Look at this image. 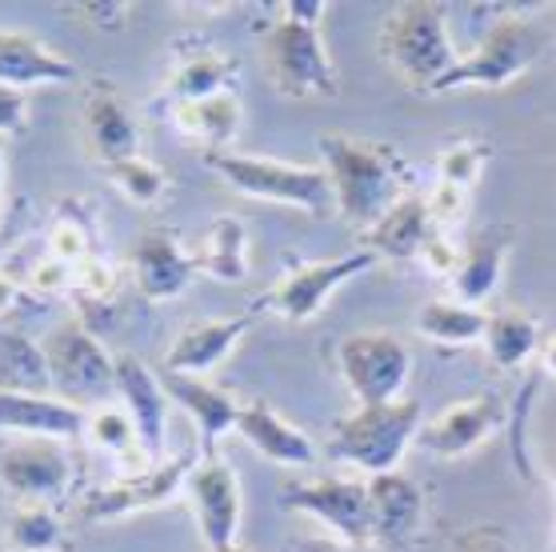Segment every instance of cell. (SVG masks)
<instances>
[{
	"mask_svg": "<svg viewBox=\"0 0 556 552\" xmlns=\"http://www.w3.org/2000/svg\"><path fill=\"white\" fill-rule=\"evenodd\" d=\"M109 176H113V185L125 192L132 204H156L168 189L165 173H161L149 156H128V161H121V164H109Z\"/></svg>",
	"mask_w": 556,
	"mask_h": 552,
	"instance_id": "cell-36",
	"label": "cell"
},
{
	"mask_svg": "<svg viewBox=\"0 0 556 552\" xmlns=\"http://www.w3.org/2000/svg\"><path fill=\"white\" fill-rule=\"evenodd\" d=\"M0 432L21 437H49L73 444L89 432V413L61 397H33V392H4L0 389Z\"/></svg>",
	"mask_w": 556,
	"mask_h": 552,
	"instance_id": "cell-19",
	"label": "cell"
},
{
	"mask_svg": "<svg viewBox=\"0 0 556 552\" xmlns=\"http://www.w3.org/2000/svg\"><path fill=\"white\" fill-rule=\"evenodd\" d=\"M377 52L413 92H437L444 76L460 64V52L448 40V9L441 0L396 4L380 21Z\"/></svg>",
	"mask_w": 556,
	"mask_h": 552,
	"instance_id": "cell-2",
	"label": "cell"
},
{
	"mask_svg": "<svg viewBox=\"0 0 556 552\" xmlns=\"http://www.w3.org/2000/svg\"><path fill=\"white\" fill-rule=\"evenodd\" d=\"M13 304H21V289H16L9 276H0V316L13 313Z\"/></svg>",
	"mask_w": 556,
	"mask_h": 552,
	"instance_id": "cell-43",
	"label": "cell"
},
{
	"mask_svg": "<svg viewBox=\"0 0 556 552\" xmlns=\"http://www.w3.org/2000/svg\"><path fill=\"white\" fill-rule=\"evenodd\" d=\"M332 180L337 213L361 233L372 228L392 204L413 192V168L392 145L361 140L349 133H325L316 140Z\"/></svg>",
	"mask_w": 556,
	"mask_h": 552,
	"instance_id": "cell-1",
	"label": "cell"
},
{
	"mask_svg": "<svg viewBox=\"0 0 556 552\" xmlns=\"http://www.w3.org/2000/svg\"><path fill=\"white\" fill-rule=\"evenodd\" d=\"M197 461H201L197 449H185L177 456L161 461V465H149L140 468V473H125L121 480H109L101 489L85 492L80 504H76V513H80V520L97 525V520H121V516L161 509L165 501L177 497V489H185V480H189Z\"/></svg>",
	"mask_w": 556,
	"mask_h": 552,
	"instance_id": "cell-9",
	"label": "cell"
},
{
	"mask_svg": "<svg viewBox=\"0 0 556 552\" xmlns=\"http://www.w3.org/2000/svg\"><path fill=\"white\" fill-rule=\"evenodd\" d=\"M197 273H208L220 285H237L249 276V233L237 216H216L213 225L204 228L197 249H192Z\"/></svg>",
	"mask_w": 556,
	"mask_h": 552,
	"instance_id": "cell-27",
	"label": "cell"
},
{
	"mask_svg": "<svg viewBox=\"0 0 556 552\" xmlns=\"http://www.w3.org/2000/svg\"><path fill=\"white\" fill-rule=\"evenodd\" d=\"M448 552H517L513 540L505 537V528L496 525H472L465 532H456Z\"/></svg>",
	"mask_w": 556,
	"mask_h": 552,
	"instance_id": "cell-39",
	"label": "cell"
},
{
	"mask_svg": "<svg viewBox=\"0 0 556 552\" xmlns=\"http://www.w3.org/2000/svg\"><path fill=\"white\" fill-rule=\"evenodd\" d=\"M368 480V540L380 549H408L417 544L425 525V492L405 473H380Z\"/></svg>",
	"mask_w": 556,
	"mask_h": 552,
	"instance_id": "cell-15",
	"label": "cell"
},
{
	"mask_svg": "<svg viewBox=\"0 0 556 552\" xmlns=\"http://www.w3.org/2000/svg\"><path fill=\"white\" fill-rule=\"evenodd\" d=\"M341 377L361 404H392L401 401V389L413 373V352L396 333H353L337 349Z\"/></svg>",
	"mask_w": 556,
	"mask_h": 552,
	"instance_id": "cell-8",
	"label": "cell"
},
{
	"mask_svg": "<svg viewBox=\"0 0 556 552\" xmlns=\"http://www.w3.org/2000/svg\"><path fill=\"white\" fill-rule=\"evenodd\" d=\"M0 552H13V549H9V544H0Z\"/></svg>",
	"mask_w": 556,
	"mask_h": 552,
	"instance_id": "cell-47",
	"label": "cell"
},
{
	"mask_svg": "<svg viewBox=\"0 0 556 552\" xmlns=\"http://www.w3.org/2000/svg\"><path fill=\"white\" fill-rule=\"evenodd\" d=\"M372 264H377V256L365 249L349 252V256H337V261L292 264L289 273H285V280H280L277 289L268 292L256 309H268V313H277L280 321H289V325H304V321L320 316V309H325V301H329V292L341 289L349 276L368 273Z\"/></svg>",
	"mask_w": 556,
	"mask_h": 552,
	"instance_id": "cell-11",
	"label": "cell"
},
{
	"mask_svg": "<svg viewBox=\"0 0 556 552\" xmlns=\"http://www.w3.org/2000/svg\"><path fill=\"white\" fill-rule=\"evenodd\" d=\"M237 428H241V437L253 444L265 461H273V465H313V440H308V432H301L296 425H289L280 413H273L268 404H244L241 409V421H237Z\"/></svg>",
	"mask_w": 556,
	"mask_h": 552,
	"instance_id": "cell-25",
	"label": "cell"
},
{
	"mask_svg": "<svg viewBox=\"0 0 556 552\" xmlns=\"http://www.w3.org/2000/svg\"><path fill=\"white\" fill-rule=\"evenodd\" d=\"M220 180L241 197L253 201H273L301 209L308 216H332L337 201H332V180L325 168H308V164H285L268 161V156H253V152H208L204 156Z\"/></svg>",
	"mask_w": 556,
	"mask_h": 552,
	"instance_id": "cell-3",
	"label": "cell"
},
{
	"mask_svg": "<svg viewBox=\"0 0 556 552\" xmlns=\"http://www.w3.org/2000/svg\"><path fill=\"white\" fill-rule=\"evenodd\" d=\"M0 389L52 397V377H49V364H45V349L13 325H0Z\"/></svg>",
	"mask_w": 556,
	"mask_h": 552,
	"instance_id": "cell-29",
	"label": "cell"
},
{
	"mask_svg": "<svg viewBox=\"0 0 556 552\" xmlns=\"http://www.w3.org/2000/svg\"><path fill=\"white\" fill-rule=\"evenodd\" d=\"M85 145L104 168L140 156V125L116 88L92 85L85 92Z\"/></svg>",
	"mask_w": 556,
	"mask_h": 552,
	"instance_id": "cell-18",
	"label": "cell"
},
{
	"mask_svg": "<svg viewBox=\"0 0 556 552\" xmlns=\"http://www.w3.org/2000/svg\"><path fill=\"white\" fill-rule=\"evenodd\" d=\"M484 349L501 373H517L520 364L541 352V328L525 313H489Z\"/></svg>",
	"mask_w": 556,
	"mask_h": 552,
	"instance_id": "cell-31",
	"label": "cell"
},
{
	"mask_svg": "<svg viewBox=\"0 0 556 552\" xmlns=\"http://www.w3.org/2000/svg\"><path fill=\"white\" fill-rule=\"evenodd\" d=\"M73 480V456L64 440L25 437L0 449V489L16 504L61 501Z\"/></svg>",
	"mask_w": 556,
	"mask_h": 552,
	"instance_id": "cell-10",
	"label": "cell"
},
{
	"mask_svg": "<svg viewBox=\"0 0 556 552\" xmlns=\"http://www.w3.org/2000/svg\"><path fill=\"white\" fill-rule=\"evenodd\" d=\"M249 328H253V313L216 316V321H192V325L180 328V337L173 340V349H168V356H165V373L201 377V373L216 368L228 352L237 349V340H241Z\"/></svg>",
	"mask_w": 556,
	"mask_h": 552,
	"instance_id": "cell-23",
	"label": "cell"
},
{
	"mask_svg": "<svg viewBox=\"0 0 556 552\" xmlns=\"http://www.w3.org/2000/svg\"><path fill=\"white\" fill-rule=\"evenodd\" d=\"M280 501L289 513H308L320 525H329L341 540L365 544L368 540V480L344 477H316V480H289Z\"/></svg>",
	"mask_w": 556,
	"mask_h": 552,
	"instance_id": "cell-12",
	"label": "cell"
},
{
	"mask_svg": "<svg viewBox=\"0 0 556 552\" xmlns=\"http://www.w3.org/2000/svg\"><path fill=\"white\" fill-rule=\"evenodd\" d=\"M513 252V225H484L460 244V264L453 276V297L481 309L484 297H493L501 285L505 261Z\"/></svg>",
	"mask_w": 556,
	"mask_h": 552,
	"instance_id": "cell-22",
	"label": "cell"
},
{
	"mask_svg": "<svg viewBox=\"0 0 556 552\" xmlns=\"http://www.w3.org/2000/svg\"><path fill=\"white\" fill-rule=\"evenodd\" d=\"M493 149H489V140H477V137H460V140H448L441 152H437V180L441 185H456V189H477V180H481L484 164H489Z\"/></svg>",
	"mask_w": 556,
	"mask_h": 552,
	"instance_id": "cell-35",
	"label": "cell"
},
{
	"mask_svg": "<svg viewBox=\"0 0 556 552\" xmlns=\"http://www.w3.org/2000/svg\"><path fill=\"white\" fill-rule=\"evenodd\" d=\"M33 289H37L40 297H52V292H61V289H73V268H64L61 261L45 256V261L33 268Z\"/></svg>",
	"mask_w": 556,
	"mask_h": 552,
	"instance_id": "cell-40",
	"label": "cell"
},
{
	"mask_svg": "<svg viewBox=\"0 0 556 552\" xmlns=\"http://www.w3.org/2000/svg\"><path fill=\"white\" fill-rule=\"evenodd\" d=\"M548 45H553V37H548V28L541 21H532L525 13L501 16L460 57V64L444 76V85L437 92H456V88H508L513 80H520V76L532 73L541 64Z\"/></svg>",
	"mask_w": 556,
	"mask_h": 552,
	"instance_id": "cell-5",
	"label": "cell"
},
{
	"mask_svg": "<svg viewBox=\"0 0 556 552\" xmlns=\"http://www.w3.org/2000/svg\"><path fill=\"white\" fill-rule=\"evenodd\" d=\"M116 397L128 404L125 413L132 416V425L140 432V449L149 465H161L165 456V437H168V397L161 389V377L149 373V364L121 352L116 356Z\"/></svg>",
	"mask_w": 556,
	"mask_h": 552,
	"instance_id": "cell-16",
	"label": "cell"
},
{
	"mask_svg": "<svg viewBox=\"0 0 556 552\" xmlns=\"http://www.w3.org/2000/svg\"><path fill=\"white\" fill-rule=\"evenodd\" d=\"M64 528L49 504H16L9 516V549L13 552H56Z\"/></svg>",
	"mask_w": 556,
	"mask_h": 552,
	"instance_id": "cell-33",
	"label": "cell"
},
{
	"mask_svg": "<svg viewBox=\"0 0 556 552\" xmlns=\"http://www.w3.org/2000/svg\"><path fill=\"white\" fill-rule=\"evenodd\" d=\"M289 552H361V544L353 540H332V537H296L289 544Z\"/></svg>",
	"mask_w": 556,
	"mask_h": 552,
	"instance_id": "cell-42",
	"label": "cell"
},
{
	"mask_svg": "<svg viewBox=\"0 0 556 552\" xmlns=\"http://www.w3.org/2000/svg\"><path fill=\"white\" fill-rule=\"evenodd\" d=\"M161 389H165L168 401H177L197 421V440H201L204 456H216V440L225 437L228 428H237L244 404L237 397H228L225 389H216L213 380L165 373V368H161Z\"/></svg>",
	"mask_w": 556,
	"mask_h": 552,
	"instance_id": "cell-20",
	"label": "cell"
},
{
	"mask_svg": "<svg viewBox=\"0 0 556 552\" xmlns=\"http://www.w3.org/2000/svg\"><path fill=\"white\" fill-rule=\"evenodd\" d=\"M541 364H544V373L556 377V333L548 340H541Z\"/></svg>",
	"mask_w": 556,
	"mask_h": 552,
	"instance_id": "cell-44",
	"label": "cell"
},
{
	"mask_svg": "<svg viewBox=\"0 0 556 552\" xmlns=\"http://www.w3.org/2000/svg\"><path fill=\"white\" fill-rule=\"evenodd\" d=\"M425 201H429L432 228H437V233H448V228H456L460 221H465L472 192H468V189H456V185H441V180H437Z\"/></svg>",
	"mask_w": 556,
	"mask_h": 552,
	"instance_id": "cell-37",
	"label": "cell"
},
{
	"mask_svg": "<svg viewBox=\"0 0 556 552\" xmlns=\"http://www.w3.org/2000/svg\"><path fill=\"white\" fill-rule=\"evenodd\" d=\"M420 432V404L392 401V404H361L356 413L341 416L332 425L329 456L341 465L361 468L365 477L396 473L405 449Z\"/></svg>",
	"mask_w": 556,
	"mask_h": 552,
	"instance_id": "cell-4",
	"label": "cell"
},
{
	"mask_svg": "<svg viewBox=\"0 0 556 552\" xmlns=\"http://www.w3.org/2000/svg\"><path fill=\"white\" fill-rule=\"evenodd\" d=\"M189 501L201 525V537L208 549H228L237 544V525H241V485L232 477V468L220 456H201L192 465L189 480Z\"/></svg>",
	"mask_w": 556,
	"mask_h": 552,
	"instance_id": "cell-13",
	"label": "cell"
},
{
	"mask_svg": "<svg viewBox=\"0 0 556 552\" xmlns=\"http://www.w3.org/2000/svg\"><path fill=\"white\" fill-rule=\"evenodd\" d=\"M64 13L89 21L92 28L101 33H121L125 28V16L132 13L125 0H80V4H64Z\"/></svg>",
	"mask_w": 556,
	"mask_h": 552,
	"instance_id": "cell-38",
	"label": "cell"
},
{
	"mask_svg": "<svg viewBox=\"0 0 556 552\" xmlns=\"http://www.w3.org/2000/svg\"><path fill=\"white\" fill-rule=\"evenodd\" d=\"M241 73V64L220 57L213 49H197L185 52L177 61V68L168 73L165 97L177 104H192V101H208V97H220V92H232V80Z\"/></svg>",
	"mask_w": 556,
	"mask_h": 552,
	"instance_id": "cell-26",
	"label": "cell"
},
{
	"mask_svg": "<svg viewBox=\"0 0 556 552\" xmlns=\"http://www.w3.org/2000/svg\"><path fill=\"white\" fill-rule=\"evenodd\" d=\"M173 125L189 140L204 145L208 152H228L237 133H241V101L232 92H220V97H208V101L177 104Z\"/></svg>",
	"mask_w": 556,
	"mask_h": 552,
	"instance_id": "cell-28",
	"label": "cell"
},
{
	"mask_svg": "<svg viewBox=\"0 0 556 552\" xmlns=\"http://www.w3.org/2000/svg\"><path fill=\"white\" fill-rule=\"evenodd\" d=\"M92 244H97V240H92V225L85 221L80 204L64 201L61 213L52 216V225H49V256L61 261L64 268H76V264H85L97 256Z\"/></svg>",
	"mask_w": 556,
	"mask_h": 552,
	"instance_id": "cell-34",
	"label": "cell"
},
{
	"mask_svg": "<svg viewBox=\"0 0 556 552\" xmlns=\"http://www.w3.org/2000/svg\"><path fill=\"white\" fill-rule=\"evenodd\" d=\"M192 276H197V261L189 249H180V240L173 233H165V228L140 233L132 244V285L144 301H173L189 289Z\"/></svg>",
	"mask_w": 556,
	"mask_h": 552,
	"instance_id": "cell-17",
	"label": "cell"
},
{
	"mask_svg": "<svg viewBox=\"0 0 556 552\" xmlns=\"http://www.w3.org/2000/svg\"><path fill=\"white\" fill-rule=\"evenodd\" d=\"M216 552H249V549H241V544H228V549H216Z\"/></svg>",
	"mask_w": 556,
	"mask_h": 552,
	"instance_id": "cell-46",
	"label": "cell"
},
{
	"mask_svg": "<svg viewBox=\"0 0 556 552\" xmlns=\"http://www.w3.org/2000/svg\"><path fill=\"white\" fill-rule=\"evenodd\" d=\"M417 333L444 344V349H465V344L484 340L489 313H481L477 304L456 301V297H441V301H429L417 313Z\"/></svg>",
	"mask_w": 556,
	"mask_h": 552,
	"instance_id": "cell-30",
	"label": "cell"
},
{
	"mask_svg": "<svg viewBox=\"0 0 556 552\" xmlns=\"http://www.w3.org/2000/svg\"><path fill=\"white\" fill-rule=\"evenodd\" d=\"M76 64L64 61L61 52L49 49L33 33L0 28V85L4 88H33V85H73Z\"/></svg>",
	"mask_w": 556,
	"mask_h": 552,
	"instance_id": "cell-24",
	"label": "cell"
},
{
	"mask_svg": "<svg viewBox=\"0 0 556 552\" xmlns=\"http://www.w3.org/2000/svg\"><path fill=\"white\" fill-rule=\"evenodd\" d=\"M261 57H265L268 80L292 101H325L341 92L337 68L320 40V25L313 21H301L280 9V21L261 40Z\"/></svg>",
	"mask_w": 556,
	"mask_h": 552,
	"instance_id": "cell-6",
	"label": "cell"
},
{
	"mask_svg": "<svg viewBox=\"0 0 556 552\" xmlns=\"http://www.w3.org/2000/svg\"><path fill=\"white\" fill-rule=\"evenodd\" d=\"M89 437L113 456L116 465H121V473L149 468L144 449H140V432L125 409H97V413H89Z\"/></svg>",
	"mask_w": 556,
	"mask_h": 552,
	"instance_id": "cell-32",
	"label": "cell"
},
{
	"mask_svg": "<svg viewBox=\"0 0 556 552\" xmlns=\"http://www.w3.org/2000/svg\"><path fill=\"white\" fill-rule=\"evenodd\" d=\"M4 145H9V137H0V173H4ZM0 192H4V185H0ZM0 221H4V209H0Z\"/></svg>",
	"mask_w": 556,
	"mask_h": 552,
	"instance_id": "cell-45",
	"label": "cell"
},
{
	"mask_svg": "<svg viewBox=\"0 0 556 552\" xmlns=\"http://www.w3.org/2000/svg\"><path fill=\"white\" fill-rule=\"evenodd\" d=\"M437 237L429 216V201L420 192H408L401 201L392 204L389 213L380 216L377 225L361 233V244L372 256H384V261H420L425 244Z\"/></svg>",
	"mask_w": 556,
	"mask_h": 552,
	"instance_id": "cell-21",
	"label": "cell"
},
{
	"mask_svg": "<svg viewBox=\"0 0 556 552\" xmlns=\"http://www.w3.org/2000/svg\"><path fill=\"white\" fill-rule=\"evenodd\" d=\"M508 425V404L501 392H477L468 401H453L441 416L420 425L417 444L432 456H465L489 432Z\"/></svg>",
	"mask_w": 556,
	"mask_h": 552,
	"instance_id": "cell-14",
	"label": "cell"
},
{
	"mask_svg": "<svg viewBox=\"0 0 556 552\" xmlns=\"http://www.w3.org/2000/svg\"><path fill=\"white\" fill-rule=\"evenodd\" d=\"M25 92H16V88H4L0 85V137H13L25 128Z\"/></svg>",
	"mask_w": 556,
	"mask_h": 552,
	"instance_id": "cell-41",
	"label": "cell"
},
{
	"mask_svg": "<svg viewBox=\"0 0 556 552\" xmlns=\"http://www.w3.org/2000/svg\"><path fill=\"white\" fill-rule=\"evenodd\" d=\"M45 364H49L52 392L61 401L89 413L92 404L116 397V356H109L101 337H92L80 321H61L45 337Z\"/></svg>",
	"mask_w": 556,
	"mask_h": 552,
	"instance_id": "cell-7",
	"label": "cell"
}]
</instances>
